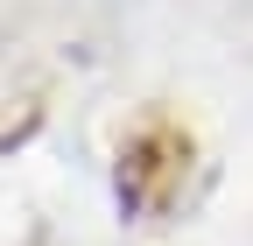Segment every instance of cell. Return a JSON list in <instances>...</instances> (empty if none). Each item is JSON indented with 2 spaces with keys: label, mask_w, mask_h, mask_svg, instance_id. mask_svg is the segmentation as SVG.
<instances>
[{
  "label": "cell",
  "mask_w": 253,
  "mask_h": 246,
  "mask_svg": "<svg viewBox=\"0 0 253 246\" xmlns=\"http://www.w3.org/2000/svg\"><path fill=\"white\" fill-rule=\"evenodd\" d=\"M183 183H190V134L176 127V120H141L134 134H126L120 148V176H113V190H120V211L126 218H169L176 197H183Z\"/></svg>",
  "instance_id": "obj_1"
}]
</instances>
